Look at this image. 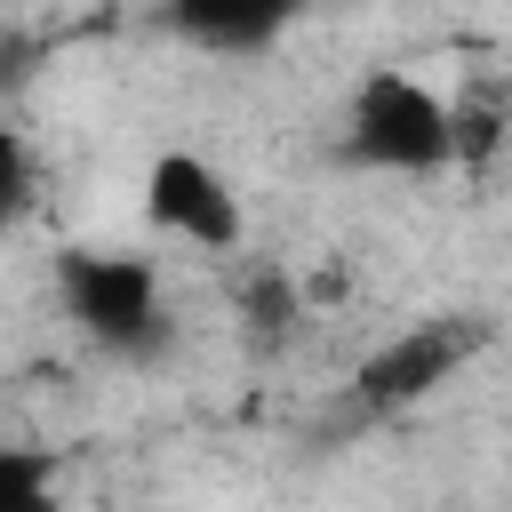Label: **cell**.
I'll return each instance as SVG.
<instances>
[{"label": "cell", "instance_id": "6da1fadb", "mask_svg": "<svg viewBox=\"0 0 512 512\" xmlns=\"http://www.w3.org/2000/svg\"><path fill=\"white\" fill-rule=\"evenodd\" d=\"M56 296L72 312V328L112 352V360H152L168 344V304H160V272L128 248H64L56 264Z\"/></svg>", "mask_w": 512, "mask_h": 512}, {"label": "cell", "instance_id": "7a4b0ae2", "mask_svg": "<svg viewBox=\"0 0 512 512\" xmlns=\"http://www.w3.org/2000/svg\"><path fill=\"white\" fill-rule=\"evenodd\" d=\"M344 152L376 176H432L456 168V136H448V96L416 72H368L352 88L344 112Z\"/></svg>", "mask_w": 512, "mask_h": 512}, {"label": "cell", "instance_id": "3957f363", "mask_svg": "<svg viewBox=\"0 0 512 512\" xmlns=\"http://www.w3.org/2000/svg\"><path fill=\"white\" fill-rule=\"evenodd\" d=\"M488 352V320L480 312H432L400 336H384L360 368H352V408L360 416H400L416 400H432L448 376H464Z\"/></svg>", "mask_w": 512, "mask_h": 512}, {"label": "cell", "instance_id": "277c9868", "mask_svg": "<svg viewBox=\"0 0 512 512\" xmlns=\"http://www.w3.org/2000/svg\"><path fill=\"white\" fill-rule=\"evenodd\" d=\"M144 216H152L160 232L192 240L200 256H232V248L248 240V208H240L232 176H224L208 152H184V144L144 168Z\"/></svg>", "mask_w": 512, "mask_h": 512}, {"label": "cell", "instance_id": "5b68a950", "mask_svg": "<svg viewBox=\"0 0 512 512\" xmlns=\"http://www.w3.org/2000/svg\"><path fill=\"white\" fill-rule=\"evenodd\" d=\"M160 24L176 40H192V48H208V56H256V48H272L288 32V16L280 8H256V0H184Z\"/></svg>", "mask_w": 512, "mask_h": 512}, {"label": "cell", "instance_id": "8992f818", "mask_svg": "<svg viewBox=\"0 0 512 512\" xmlns=\"http://www.w3.org/2000/svg\"><path fill=\"white\" fill-rule=\"evenodd\" d=\"M512 112L496 88H472V96H448V136H456V168H480L496 144H504Z\"/></svg>", "mask_w": 512, "mask_h": 512}, {"label": "cell", "instance_id": "52a82bcc", "mask_svg": "<svg viewBox=\"0 0 512 512\" xmlns=\"http://www.w3.org/2000/svg\"><path fill=\"white\" fill-rule=\"evenodd\" d=\"M240 320H248V336L280 344V336L304 320V304H296V280H288L280 264H256V272L240 280Z\"/></svg>", "mask_w": 512, "mask_h": 512}, {"label": "cell", "instance_id": "ba28073f", "mask_svg": "<svg viewBox=\"0 0 512 512\" xmlns=\"http://www.w3.org/2000/svg\"><path fill=\"white\" fill-rule=\"evenodd\" d=\"M0 512H64L48 448H0Z\"/></svg>", "mask_w": 512, "mask_h": 512}, {"label": "cell", "instance_id": "9c48e42d", "mask_svg": "<svg viewBox=\"0 0 512 512\" xmlns=\"http://www.w3.org/2000/svg\"><path fill=\"white\" fill-rule=\"evenodd\" d=\"M32 208H40V168H32V144L0 120V232H8V224H24Z\"/></svg>", "mask_w": 512, "mask_h": 512}]
</instances>
